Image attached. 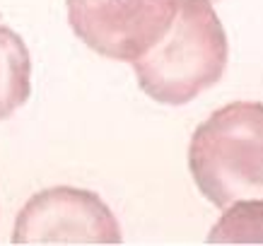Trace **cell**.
<instances>
[{"label":"cell","instance_id":"cell-5","mask_svg":"<svg viewBox=\"0 0 263 246\" xmlns=\"http://www.w3.org/2000/svg\"><path fill=\"white\" fill-rule=\"evenodd\" d=\"M32 94V58L22 36L0 24V121L10 119Z\"/></svg>","mask_w":263,"mask_h":246},{"label":"cell","instance_id":"cell-7","mask_svg":"<svg viewBox=\"0 0 263 246\" xmlns=\"http://www.w3.org/2000/svg\"><path fill=\"white\" fill-rule=\"evenodd\" d=\"M210 3H215V0H210Z\"/></svg>","mask_w":263,"mask_h":246},{"label":"cell","instance_id":"cell-3","mask_svg":"<svg viewBox=\"0 0 263 246\" xmlns=\"http://www.w3.org/2000/svg\"><path fill=\"white\" fill-rule=\"evenodd\" d=\"M75 36L99 56L133 63L167 34L179 0H65Z\"/></svg>","mask_w":263,"mask_h":246},{"label":"cell","instance_id":"cell-1","mask_svg":"<svg viewBox=\"0 0 263 246\" xmlns=\"http://www.w3.org/2000/svg\"><path fill=\"white\" fill-rule=\"evenodd\" d=\"M227 58L230 44L213 3L179 0L167 34L133 61V68L147 97L181 106L220 82Z\"/></svg>","mask_w":263,"mask_h":246},{"label":"cell","instance_id":"cell-2","mask_svg":"<svg viewBox=\"0 0 263 246\" xmlns=\"http://www.w3.org/2000/svg\"><path fill=\"white\" fill-rule=\"evenodd\" d=\"M189 169L213 205L263 198V102H232L196 128Z\"/></svg>","mask_w":263,"mask_h":246},{"label":"cell","instance_id":"cell-6","mask_svg":"<svg viewBox=\"0 0 263 246\" xmlns=\"http://www.w3.org/2000/svg\"><path fill=\"white\" fill-rule=\"evenodd\" d=\"M208 244H263V198H241L224 207Z\"/></svg>","mask_w":263,"mask_h":246},{"label":"cell","instance_id":"cell-4","mask_svg":"<svg viewBox=\"0 0 263 246\" xmlns=\"http://www.w3.org/2000/svg\"><path fill=\"white\" fill-rule=\"evenodd\" d=\"M121 224L97 193L75 186L39 191L15 220L12 244H121Z\"/></svg>","mask_w":263,"mask_h":246}]
</instances>
